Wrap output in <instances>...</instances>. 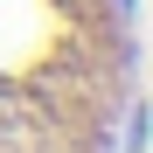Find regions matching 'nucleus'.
I'll list each match as a JSON object with an SVG mask.
<instances>
[{
  "label": "nucleus",
  "instance_id": "f257e3e1",
  "mask_svg": "<svg viewBox=\"0 0 153 153\" xmlns=\"http://www.w3.org/2000/svg\"><path fill=\"white\" fill-rule=\"evenodd\" d=\"M139 84V0H0V153H125Z\"/></svg>",
  "mask_w": 153,
  "mask_h": 153
}]
</instances>
